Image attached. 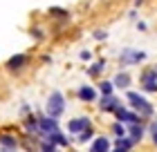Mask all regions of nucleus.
I'll list each match as a JSON object with an SVG mask.
<instances>
[{"mask_svg": "<svg viewBox=\"0 0 157 152\" xmlns=\"http://www.w3.org/2000/svg\"><path fill=\"white\" fill-rule=\"evenodd\" d=\"M61 112H63V94L61 92H54L52 96H49V103H47V114L56 119Z\"/></svg>", "mask_w": 157, "mask_h": 152, "instance_id": "obj_1", "label": "nucleus"}, {"mask_svg": "<svg viewBox=\"0 0 157 152\" xmlns=\"http://www.w3.org/2000/svg\"><path fill=\"white\" fill-rule=\"evenodd\" d=\"M128 98L132 101V105L137 107V110H139L141 114H144V117H148V114L153 112V107L148 105V101H146L144 96H139V94H132V92H130V94H128Z\"/></svg>", "mask_w": 157, "mask_h": 152, "instance_id": "obj_2", "label": "nucleus"}, {"mask_svg": "<svg viewBox=\"0 0 157 152\" xmlns=\"http://www.w3.org/2000/svg\"><path fill=\"white\" fill-rule=\"evenodd\" d=\"M85 128H90V119H74L70 123V130H72V132H78V130H85Z\"/></svg>", "mask_w": 157, "mask_h": 152, "instance_id": "obj_3", "label": "nucleus"}, {"mask_svg": "<svg viewBox=\"0 0 157 152\" xmlns=\"http://www.w3.org/2000/svg\"><path fill=\"white\" fill-rule=\"evenodd\" d=\"M124 63H135V61H141L144 58V54H137V52H124Z\"/></svg>", "mask_w": 157, "mask_h": 152, "instance_id": "obj_4", "label": "nucleus"}, {"mask_svg": "<svg viewBox=\"0 0 157 152\" xmlns=\"http://www.w3.org/2000/svg\"><path fill=\"white\" fill-rule=\"evenodd\" d=\"M25 63H27V56H13V58L7 63V65H9L11 69H18L20 65H25Z\"/></svg>", "mask_w": 157, "mask_h": 152, "instance_id": "obj_5", "label": "nucleus"}, {"mask_svg": "<svg viewBox=\"0 0 157 152\" xmlns=\"http://www.w3.org/2000/svg\"><path fill=\"white\" fill-rule=\"evenodd\" d=\"M92 152H108V139H97V143L92 146Z\"/></svg>", "mask_w": 157, "mask_h": 152, "instance_id": "obj_6", "label": "nucleus"}, {"mask_svg": "<svg viewBox=\"0 0 157 152\" xmlns=\"http://www.w3.org/2000/svg\"><path fill=\"white\" fill-rule=\"evenodd\" d=\"M40 128H43V130H47V132H54V130H56V121H54V117H49V119H45V121H40Z\"/></svg>", "mask_w": 157, "mask_h": 152, "instance_id": "obj_7", "label": "nucleus"}, {"mask_svg": "<svg viewBox=\"0 0 157 152\" xmlns=\"http://www.w3.org/2000/svg\"><path fill=\"white\" fill-rule=\"evenodd\" d=\"M101 107H103V110H115V107H117V101L112 98V96H105L103 103H101Z\"/></svg>", "mask_w": 157, "mask_h": 152, "instance_id": "obj_8", "label": "nucleus"}, {"mask_svg": "<svg viewBox=\"0 0 157 152\" xmlns=\"http://www.w3.org/2000/svg\"><path fill=\"white\" fill-rule=\"evenodd\" d=\"M78 96L85 98V101H92V98H94V90H92V87H83L81 92H78Z\"/></svg>", "mask_w": 157, "mask_h": 152, "instance_id": "obj_9", "label": "nucleus"}, {"mask_svg": "<svg viewBox=\"0 0 157 152\" xmlns=\"http://www.w3.org/2000/svg\"><path fill=\"white\" fill-rule=\"evenodd\" d=\"M117 117H119V119H126V121H130V123H135V121H137V117H135V114L126 112V110H117Z\"/></svg>", "mask_w": 157, "mask_h": 152, "instance_id": "obj_10", "label": "nucleus"}, {"mask_svg": "<svg viewBox=\"0 0 157 152\" xmlns=\"http://www.w3.org/2000/svg\"><path fill=\"white\" fill-rule=\"evenodd\" d=\"M115 83L119 85V87H126V85H128V76H126V74H119Z\"/></svg>", "mask_w": 157, "mask_h": 152, "instance_id": "obj_11", "label": "nucleus"}, {"mask_svg": "<svg viewBox=\"0 0 157 152\" xmlns=\"http://www.w3.org/2000/svg\"><path fill=\"white\" fill-rule=\"evenodd\" d=\"M0 143H2V146H16V139H11V136H2Z\"/></svg>", "mask_w": 157, "mask_h": 152, "instance_id": "obj_12", "label": "nucleus"}, {"mask_svg": "<svg viewBox=\"0 0 157 152\" xmlns=\"http://www.w3.org/2000/svg\"><path fill=\"white\" fill-rule=\"evenodd\" d=\"M101 92L103 94H110L112 92V83H101Z\"/></svg>", "mask_w": 157, "mask_h": 152, "instance_id": "obj_13", "label": "nucleus"}, {"mask_svg": "<svg viewBox=\"0 0 157 152\" xmlns=\"http://www.w3.org/2000/svg\"><path fill=\"white\" fill-rule=\"evenodd\" d=\"M139 136H141V125H139V128H137V125H135V128H132V139H135V141H137V139H139Z\"/></svg>", "mask_w": 157, "mask_h": 152, "instance_id": "obj_14", "label": "nucleus"}, {"mask_svg": "<svg viewBox=\"0 0 157 152\" xmlns=\"http://www.w3.org/2000/svg\"><path fill=\"white\" fill-rule=\"evenodd\" d=\"M132 141H135V139H124V141L119 139V146H124V148H130V146H132Z\"/></svg>", "mask_w": 157, "mask_h": 152, "instance_id": "obj_15", "label": "nucleus"}, {"mask_svg": "<svg viewBox=\"0 0 157 152\" xmlns=\"http://www.w3.org/2000/svg\"><path fill=\"white\" fill-rule=\"evenodd\" d=\"M99 69H103V63H97V65H94V67H92V74H97V72H99Z\"/></svg>", "mask_w": 157, "mask_h": 152, "instance_id": "obj_16", "label": "nucleus"}, {"mask_svg": "<svg viewBox=\"0 0 157 152\" xmlns=\"http://www.w3.org/2000/svg\"><path fill=\"white\" fill-rule=\"evenodd\" d=\"M43 152H54V146H52V143H49V146L45 143V146H43Z\"/></svg>", "mask_w": 157, "mask_h": 152, "instance_id": "obj_17", "label": "nucleus"}, {"mask_svg": "<svg viewBox=\"0 0 157 152\" xmlns=\"http://www.w3.org/2000/svg\"><path fill=\"white\" fill-rule=\"evenodd\" d=\"M27 128H29V130H36V123H34V119L27 121Z\"/></svg>", "mask_w": 157, "mask_h": 152, "instance_id": "obj_18", "label": "nucleus"}, {"mask_svg": "<svg viewBox=\"0 0 157 152\" xmlns=\"http://www.w3.org/2000/svg\"><path fill=\"white\" fill-rule=\"evenodd\" d=\"M115 152H126V150H121V146H119V150H115Z\"/></svg>", "mask_w": 157, "mask_h": 152, "instance_id": "obj_19", "label": "nucleus"}, {"mask_svg": "<svg viewBox=\"0 0 157 152\" xmlns=\"http://www.w3.org/2000/svg\"><path fill=\"white\" fill-rule=\"evenodd\" d=\"M155 143H157V134H155Z\"/></svg>", "mask_w": 157, "mask_h": 152, "instance_id": "obj_20", "label": "nucleus"}]
</instances>
